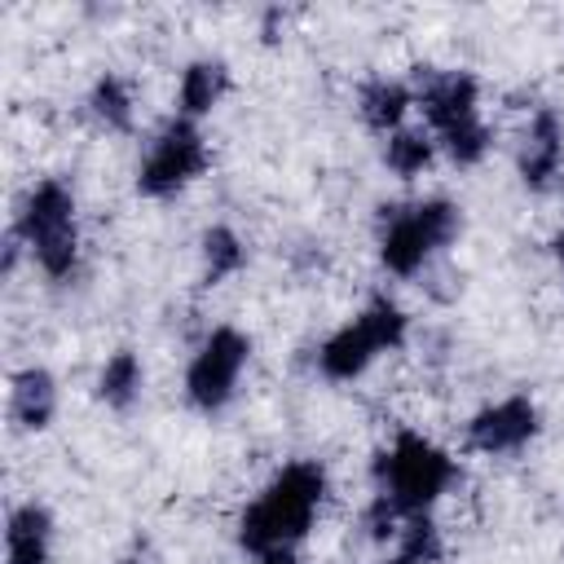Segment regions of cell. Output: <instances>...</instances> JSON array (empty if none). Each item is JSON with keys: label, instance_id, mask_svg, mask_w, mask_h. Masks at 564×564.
I'll return each mask as SVG.
<instances>
[{"label": "cell", "instance_id": "7a4b0ae2", "mask_svg": "<svg viewBox=\"0 0 564 564\" xmlns=\"http://www.w3.org/2000/svg\"><path fill=\"white\" fill-rule=\"evenodd\" d=\"M375 476H379V494L388 502H397L401 516H414V511H427L449 489L454 463L432 441H423L414 432H401L392 441V449H383L375 458Z\"/></svg>", "mask_w": 564, "mask_h": 564}, {"label": "cell", "instance_id": "d6986e66", "mask_svg": "<svg viewBox=\"0 0 564 564\" xmlns=\"http://www.w3.org/2000/svg\"><path fill=\"white\" fill-rule=\"evenodd\" d=\"M401 555H410V560H419V564H432L436 555H441V533H436V524L423 516V511H414V516H405V524H401Z\"/></svg>", "mask_w": 564, "mask_h": 564}, {"label": "cell", "instance_id": "52a82bcc", "mask_svg": "<svg viewBox=\"0 0 564 564\" xmlns=\"http://www.w3.org/2000/svg\"><path fill=\"white\" fill-rule=\"evenodd\" d=\"M419 97H423L427 123H432L441 137H454V132L480 123V115H476V79L463 75V70L427 75L423 88H419Z\"/></svg>", "mask_w": 564, "mask_h": 564}, {"label": "cell", "instance_id": "8992f818", "mask_svg": "<svg viewBox=\"0 0 564 564\" xmlns=\"http://www.w3.org/2000/svg\"><path fill=\"white\" fill-rule=\"evenodd\" d=\"M533 432H538V410H533L529 397H507V401L480 410V414L467 423V441H471L480 454H511V449H520Z\"/></svg>", "mask_w": 564, "mask_h": 564}, {"label": "cell", "instance_id": "5bb4252c", "mask_svg": "<svg viewBox=\"0 0 564 564\" xmlns=\"http://www.w3.org/2000/svg\"><path fill=\"white\" fill-rule=\"evenodd\" d=\"M225 84H229V75H225L220 62H194V66H185V75H181V110L185 115H207L220 101Z\"/></svg>", "mask_w": 564, "mask_h": 564}, {"label": "cell", "instance_id": "7402d4cb", "mask_svg": "<svg viewBox=\"0 0 564 564\" xmlns=\"http://www.w3.org/2000/svg\"><path fill=\"white\" fill-rule=\"evenodd\" d=\"M560 264H564V234H560Z\"/></svg>", "mask_w": 564, "mask_h": 564}, {"label": "cell", "instance_id": "7c38bea8", "mask_svg": "<svg viewBox=\"0 0 564 564\" xmlns=\"http://www.w3.org/2000/svg\"><path fill=\"white\" fill-rule=\"evenodd\" d=\"M9 410L22 427H48L53 410H57V388H53V375L48 370H22L13 379V392H9Z\"/></svg>", "mask_w": 564, "mask_h": 564}, {"label": "cell", "instance_id": "ac0fdd59", "mask_svg": "<svg viewBox=\"0 0 564 564\" xmlns=\"http://www.w3.org/2000/svg\"><path fill=\"white\" fill-rule=\"evenodd\" d=\"M383 159H388V167L397 176H419L432 163V141L423 132H392Z\"/></svg>", "mask_w": 564, "mask_h": 564}, {"label": "cell", "instance_id": "9a60e30c", "mask_svg": "<svg viewBox=\"0 0 564 564\" xmlns=\"http://www.w3.org/2000/svg\"><path fill=\"white\" fill-rule=\"evenodd\" d=\"M97 392H101V401L115 405V410L132 405L137 392H141V361H137V352H115V357L101 366Z\"/></svg>", "mask_w": 564, "mask_h": 564}, {"label": "cell", "instance_id": "e0dca14e", "mask_svg": "<svg viewBox=\"0 0 564 564\" xmlns=\"http://www.w3.org/2000/svg\"><path fill=\"white\" fill-rule=\"evenodd\" d=\"M203 260H207V273H212V278H225V273H238V269H242L247 247H242V238H238L234 229L212 225V229L203 234Z\"/></svg>", "mask_w": 564, "mask_h": 564}, {"label": "cell", "instance_id": "9c48e42d", "mask_svg": "<svg viewBox=\"0 0 564 564\" xmlns=\"http://www.w3.org/2000/svg\"><path fill=\"white\" fill-rule=\"evenodd\" d=\"M564 163V123L555 110H538L520 145V176L529 189H546Z\"/></svg>", "mask_w": 564, "mask_h": 564}, {"label": "cell", "instance_id": "3957f363", "mask_svg": "<svg viewBox=\"0 0 564 564\" xmlns=\"http://www.w3.org/2000/svg\"><path fill=\"white\" fill-rule=\"evenodd\" d=\"M458 229V212L445 198H427L414 207H388L383 216V238H379V260L388 273L410 278L423 269V260L445 247Z\"/></svg>", "mask_w": 564, "mask_h": 564}, {"label": "cell", "instance_id": "8fae6325", "mask_svg": "<svg viewBox=\"0 0 564 564\" xmlns=\"http://www.w3.org/2000/svg\"><path fill=\"white\" fill-rule=\"evenodd\" d=\"M48 538H53L48 511L35 502L18 507L9 516V533H4V546H9L4 564H48Z\"/></svg>", "mask_w": 564, "mask_h": 564}, {"label": "cell", "instance_id": "4fadbf2b", "mask_svg": "<svg viewBox=\"0 0 564 564\" xmlns=\"http://www.w3.org/2000/svg\"><path fill=\"white\" fill-rule=\"evenodd\" d=\"M357 101H361V119L375 132H392L410 110V88L397 84V79H370Z\"/></svg>", "mask_w": 564, "mask_h": 564}, {"label": "cell", "instance_id": "6da1fadb", "mask_svg": "<svg viewBox=\"0 0 564 564\" xmlns=\"http://www.w3.org/2000/svg\"><path fill=\"white\" fill-rule=\"evenodd\" d=\"M322 498H326V471L317 463H291V467H282L269 480V489L242 511L238 542L247 551H256V555L300 542L308 533Z\"/></svg>", "mask_w": 564, "mask_h": 564}, {"label": "cell", "instance_id": "2e32d148", "mask_svg": "<svg viewBox=\"0 0 564 564\" xmlns=\"http://www.w3.org/2000/svg\"><path fill=\"white\" fill-rule=\"evenodd\" d=\"M88 106H93V115H97L106 128H115V132L132 128V88H128L119 75H101Z\"/></svg>", "mask_w": 564, "mask_h": 564}, {"label": "cell", "instance_id": "277c9868", "mask_svg": "<svg viewBox=\"0 0 564 564\" xmlns=\"http://www.w3.org/2000/svg\"><path fill=\"white\" fill-rule=\"evenodd\" d=\"M247 352H251V344H247L242 330L216 326L203 339V348L194 352L189 370H185V397L198 410H220L234 397V388H238V375L247 366Z\"/></svg>", "mask_w": 564, "mask_h": 564}, {"label": "cell", "instance_id": "ffe728a7", "mask_svg": "<svg viewBox=\"0 0 564 564\" xmlns=\"http://www.w3.org/2000/svg\"><path fill=\"white\" fill-rule=\"evenodd\" d=\"M260 564H295V555H291V546H278V551H264Z\"/></svg>", "mask_w": 564, "mask_h": 564}, {"label": "cell", "instance_id": "603a6c76", "mask_svg": "<svg viewBox=\"0 0 564 564\" xmlns=\"http://www.w3.org/2000/svg\"><path fill=\"white\" fill-rule=\"evenodd\" d=\"M119 564H141V560H119Z\"/></svg>", "mask_w": 564, "mask_h": 564}, {"label": "cell", "instance_id": "44dd1931", "mask_svg": "<svg viewBox=\"0 0 564 564\" xmlns=\"http://www.w3.org/2000/svg\"><path fill=\"white\" fill-rule=\"evenodd\" d=\"M388 564H419V560H410V555H392Z\"/></svg>", "mask_w": 564, "mask_h": 564}, {"label": "cell", "instance_id": "30bf717a", "mask_svg": "<svg viewBox=\"0 0 564 564\" xmlns=\"http://www.w3.org/2000/svg\"><path fill=\"white\" fill-rule=\"evenodd\" d=\"M375 352H383V348H379V339L370 335V326L357 317L352 326L335 330V335L317 348V366H322L326 379H357V375L370 366Z\"/></svg>", "mask_w": 564, "mask_h": 564}, {"label": "cell", "instance_id": "5b68a950", "mask_svg": "<svg viewBox=\"0 0 564 564\" xmlns=\"http://www.w3.org/2000/svg\"><path fill=\"white\" fill-rule=\"evenodd\" d=\"M203 167H207L203 132H198L189 119H172V123L159 132V141L150 145L141 172H137V189L150 194V198H167V194H176L181 185H189Z\"/></svg>", "mask_w": 564, "mask_h": 564}, {"label": "cell", "instance_id": "ba28073f", "mask_svg": "<svg viewBox=\"0 0 564 564\" xmlns=\"http://www.w3.org/2000/svg\"><path fill=\"white\" fill-rule=\"evenodd\" d=\"M75 229V198L62 181H40L26 203H22V216H18V238H26L31 247L44 242V238H57V234H70Z\"/></svg>", "mask_w": 564, "mask_h": 564}]
</instances>
